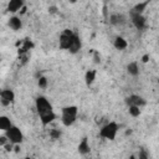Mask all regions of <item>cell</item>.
I'll return each mask as SVG.
<instances>
[{
	"mask_svg": "<svg viewBox=\"0 0 159 159\" xmlns=\"http://www.w3.org/2000/svg\"><path fill=\"white\" fill-rule=\"evenodd\" d=\"M35 106H36V111L39 113V117H40V120L43 125H47L50 124L55 118H56V114L52 109V106L51 103L48 102L47 98L40 96L36 98V102H35Z\"/></svg>",
	"mask_w": 159,
	"mask_h": 159,
	"instance_id": "obj_1",
	"label": "cell"
},
{
	"mask_svg": "<svg viewBox=\"0 0 159 159\" xmlns=\"http://www.w3.org/2000/svg\"><path fill=\"white\" fill-rule=\"evenodd\" d=\"M89 152V145H88V142H87V139L84 138V139H82V142L78 144V153L80 154H87Z\"/></svg>",
	"mask_w": 159,
	"mask_h": 159,
	"instance_id": "obj_16",
	"label": "cell"
},
{
	"mask_svg": "<svg viewBox=\"0 0 159 159\" xmlns=\"http://www.w3.org/2000/svg\"><path fill=\"white\" fill-rule=\"evenodd\" d=\"M138 159H149V157L144 150H140L139 154H138Z\"/></svg>",
	"mask_w": 159,
	"mask_h": 159,
	"instance_id": "obj_21",
	"label": "cell"
},
{
	"mask_svg": "<svg viewBox=\"0 0 159 159\" xmlns=\"http://www.w3.org/2000/svg\"><path fill=\"white\" fill-rule=\"evenodd\" d=\"M127 72H128L130 76H133V77L138 76V75H139L138 63H137V62H130V63H128V66H127Z\"/></svg>",
	"mask_w": 159,
	"mask_h": 159,
	"instance_id": "obj_13",
	"label": "cell"
},
{
	"mask_svg": "<svg viewBox=\"0 0 159 159\" xmlns=\"http://www.w3.org/2000/svg\"><path fill=\"white\" fill-rule=\"evenodd\" d=\"M37 83H39V87L40 88H46L47 87V78L46 77H40L39 81H37Z\"/></svg>",
	"mask_w": 159,
	"mask_h": 159,
	"instance_id": "obj_20",
	"label": "cell"
},
{
	"mask_svg": "<svg viewBox=\"0 0 159 159\" xmlns=\"http://www.w3.org/2000/svg\"><path fill=\"white\" fill-rule=\"evenodd\" d=\"M7 25H9V26H10V29H12L14 31L20 30V29H21V26H22L21 20H20V17H17V16H12V17H10V19H9Z\"/></svg>",
	"mask_w": 159,
	"mask_h": 159,
	"instance_id": "obj_12",
	"label": "cell"
},
{
	"mask_svg": "<svg viewBox=\"0 0 159 159\" xmlns=\"http://www.w3.org/2000/svg\"><path fill=\"white\" fill-rule=\"evenodd\" d=\"M94 78H96V71H92V70H89V71H87V72H86L84 80H86V83H87V86L92 84V83H93V81H94Z\"/></svg>",
	"mask_w": 159,
	"mask_h": 159,
	"instance_id": "obj_17",
	"label": "cell"
},
{
	"mask_svg": "<svg viewBox=\"0 0 159 159\" xmlns=\"http://www.w3.org/2000/svg\"><path fill=\"white\" fill-rule=\"evenodd\" d=\"M72 36H73V32L71 30H65L60 36V47L63 48V50H68Z\"/></svg>",
	"mask_w": 159,
	"mask_h": 159,
	"instance_id": "obj_5",
	"label": "cell"
},
{
	"mask_svg": "<svg viewBox=\"0 0 159 159\" xmlns=\"http://www.w3.org/2000/svg\"><path fill=\"white\" fill-rule=\"evenodd\" d=\"M148 58H149V56H148V55H144V56H143V62H147Z\"/></svg>",
	"mask_w": 159,
	"mask_h": 159,
	"instance_id": "obj_22",
	"label": "cell"
},
{
	"mask_svg": "<svg viewBox=\"0 0 159 159\" xmlns=\"http://www.w3.org/2000/svg\"><path fill=\"white\" fill-rule=\"evenodd\" d=\"M26 159H30V158H26Z\"/></svg>",
	"mask_w": 159,
	"mask_h": 159,
	"instance_id": "obj_23",
	"label": "cell"
},
{
	"mask_svg": "<svg viewBox=\"0 0 159 159\" xmlns=\"http://www.w3.org/2000/svg\"><path fill=\"white\" fill-rule=\"evenodd\" d=\"M77 107L76 106H67L62 109V114H61V120L62 124L65 127H70L75 123L76 118H77Z\"/></svg>",
	"mask_w": 159,
	"mask_h": 159,
	"instance_id": "obj_2",
	"label": "cell"
},
{
	"mask_svg": "<svg viewBox=\"0 0 159 159\" xmlns=\"http://www.w3.org/2000/svg\"><path fill=\"white\" fill-rule=\"evenodd\" d=\"M109 21H111V24L114 25V26H122V25L125 22V17H124L122 14H113V15H111Z\"/></svg>",
	"mask_w": 159,
	"mask_h": 159,
	"instance_id": "obj_11",
	"label": "cell"
},
{
	"mask_svg": "<svg viewBox=\"0 0 159 159\" xmlns=\"http://www.w3.org/2000/svg\"><path fill=\"white\" fill-rule=\"evenodd\" d=\"M5 137L6 139L11 143V144H20L24 139V135H22V132L17 128V127H14L11 125L6 132H5Z\"/></svg>",
	"mask_w": 159,
	"mask_h": 159,
	"instance_id": "obj_4",
	"label": "cell"
},
{
	"mask_svg": "<svg viewBox=\"0 0 159 159\" xmlns=\"http://www.w3.org/2000/svg\"><path fill=\"white\" fill-rule=\"evenodd\" d=\"M113 45H114V47H116L117 50H124V48H127V46H128L127 41H125L123 37H117V39L114 40Z\"/></svg>",
	"mask_w": 159,
	"mask_h": 159,
	"instance_id": "obj_15",
	"label": "cell"
},
{
	"mask_svg": "<svg viewBox=\"0 0 159 159\" xmlns=\"http://www.w3.org/2000/svg\"><path fill=\"white\" fill-rule=\"evenodd\" d=\"M15 98V93L11 89H2L0 92V102L2 106H9Z\"/></svg>",
	"mask_w": 159,
	"mask_h": 159,
	"instance_id": "obj_7",
	"label": "cell"
},
{
	"mask_svg": "<svg viewBox=\"0 0 159 159\" xmlns=\"http://www.w3.org/2000/svg\"><path fill=\"white\" fill-rule=\"evenodd\" d=\"M129 114L132 117H138L140 114V108L139 107H134V106L129 107Z\"/></svg>",
	"mask_w": 159,
	"mask_h": 159,
	"instance_id": "obj_18",
	"label": "cell"
},
{
	"mask_svg": "<svg viewBox=\"0 0 159 159\" xmlns=\"http://www.w3.org/2000/svg\"><path fill=\"white\" fill-rule=\"evenodd\" d=\"M125 103L128 104V107H132V106H134V107H142V106H144L145 104V101L140 97V96H137V94H132V96H129L127 99H125Z\"/></svg>",
	"mask_w": 159,
	"mask_h": 159,
	"instance_id": "obj_8",
	"label": "cell"
},
{
	"mask_svg": "<svg viewBox=\"0 0 159 159\" xmlns=\"http://www.w3.org/2000/svg\"><path fill=\"white\" fill-rule=\"evenodd\" d=\"M147 5H148V1H145V2H140V4L135 5V7H134L133 11H135V12H138V14H142L143 10H144V7H145Z\"/></svg>",
	"mask_w": 159,
	"mask_h": 159,
	"instance_id": "obj_19",
	"label": "cell"
},
{
	"mask_svg": "<svg viewBox=\"0 0 159 159\" xmlns=\"http://www.w3.org/2000/svg\"><path fill=\"white\" fill-rule=\"evenodd\" d=\"M117 132H118V125H117V123L109 122V123H107L104 127H102V129H101V132H99V135H101L102 138L108 139V140H113V139L116 138V135H117Z\"/></svg>",
	"mask_w": 159,
	"mask_h": 159,
	"instance_id": "obj_3",
	"label": "cell"
},
{
	"mask_svg": "<svg viewBox=\"0 0 159 159\" xmlns=\"http://www.w3.org/2000/svg\"><path fill=\"white\" fill-rule=\"evenodd\" d=\"M22 7H24V1H21V0H11L7 4V10L10 12H16Z\"/></svg>",
	"mask_w": 159,
	"mask_h": 159,
	"instance_id": "obj_10",
	"label": "cell"
},
{
	"mask_svg": "<svg viewBox=\"0 0 159 159\" xmlns=\"http://www.w3.org/2000/svg\"><path fill=\"white\" fill-rule=\"evenodd\" d=\"M11 125H12L11 124V120L6 116H0V130L6 132Z\"/></svg>",
	"mask_w": 159,
	"mask_h": 159,
	"instance_id": "obj_14",
	"label": "cell"
},
{
	"mask_svg": "<svg viewBox=\"0 0 159 159\" xmlns=\"http://www.w3.org/2000/svg\"><path fill=\"white\" fill-rule=\"evenodd\" d=\"M130 16H132V22H133V25H134L138 30H143V29L145 27V17H144L142 14H138V12H135V11H132Z\"/></svg>",
	"mask_w": 159,
	"mask_h": 159,
	"instance_id": "obj_6",
	"label": "cell"
},
{
	"mask_svg": "<svg viewBox=\"0 0 159 159\" xmlns=\"http://www.w3.org/2000/svg\"><path fill=\"white\" fill-rule=\"evenodd\" d=\"M80 48H81V40H80V37L76 34H73L72 40H71V43L68 46V51L71 53H76V52H78Z\"/></svg>",
	"mask_w": 159,
	"mask_h": 159,
	"instance_id": "obj_9",
	"label": "cell"
}]
</instances>
